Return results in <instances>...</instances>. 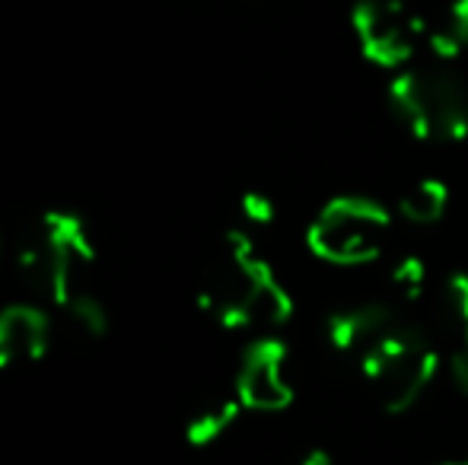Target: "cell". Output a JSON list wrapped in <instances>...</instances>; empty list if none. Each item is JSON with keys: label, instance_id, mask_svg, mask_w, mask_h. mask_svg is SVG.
<instances>
[{"label": "cell", "instance_id": "6da1fadb", "mask_svg": "<svg viewBox=\"0 0 468 465\" xmlns=\"http://www.w3.org/2000/svg\"><path fill=\"white\" fill-rule=\"evenodd\" d=\"M197 306L223 329H274L293 316V297L242 230H227L210 252L197 284Z\"/></svg>", "mask_w": 468, "mask_h": 465}, {"label": "cell", "instance_id": "7a4b0ae2", "mask_svg": "<svg viewBox=\"0 0 468 465\" xmlns=\"http://www.w3.org/2000/svg\"><path fill=\"white\" fill-rule=\"evenodd\" d=\"M96 265V242L87 220L77 211H45L23 236L16 252V268L23 278L48 300L64 310L80 291H87V274Z\"/></svg>", "mask_w": 468, "mask_h": 465}, {"label": "cell", "instance_id": "3957f363", "mask_svg": "<svg viewBox=\"0 0 468 465\" xmlns=\"http://www.w3.org/2000/svg\"><path fill=\"white\" fill-rule=\"evenodd\" d=\"M388 106L418 141L459 143L468 137V90L446 70H405L388 83Z\"/></svg>", "mask_w": 468, "mask_h": 465}, {"label": "cell", "instance_id": "277c9868", "mask_svg": "<svg viewBox=\"0 0 468 465\" xmlns=\"http://www.w3.org/2000/svg\"><path fill=\"white\" fill-rule=\"evenodd\" d=\"M376 402L388 415H405L440 370V351L418 325L401 322L392 335L360 360Z\"/></svg>", "mask_w": 468, "mask_h": 465}, {"label": "cell", "instance_id": "5b68a950", "mask_svg": "<svg viewBox=\"0 0 468 465\" xmlns=\"http://www.w3.org/2000/svg\"><path fill=\"white\" fill-rule=\"evenodd\" d=\"M392 233V214L373 198L341 195L328 201L309 224L306 242L332 265H364L382 255Z\"/></svg>", "mask_w": 468, "mask_h": 465}, {"label": "cell", "instance_id": "8992f818", "mask_svg": "<svg viewBox=\"0 0 468 465\" xmlns=\"http://www.w3.org/2000/svg\"><path fill=\"white\" fill-rule=\"evenodd\" d=\"M351 23L364 58L379 68L411 61L418 38L424 36V19L414 16L401 0H357Z\"/></svg>", "mask_w": 468, "mask_h": 465}, {"label": "cell", "instance_id": "52a82bcc", "mask_svg": "<svg viewBox=\"0 0 468 465\" xmlns=\"http://www.w3.org/2000/svg\"><path fill=\"white\" fill-rule=\"evenodd\" d=\"M287 344L281 338H259L242 354L236 373V396L249 411H283L293 405V386L287 379Z\"/></svg>", "mask_w": 468, "mask_h": 465}, {"label": "cell", "instance_id": "ba28073f", "mask_svg": "<svg viewBox=\"0 0 468 465\" xmlns=\"http://www.w3.org/2000/svg\"><path fill=\"white\" fill-rule=\"evenodd\" d=\"M51 316L38 303H10L0 310V370L36 364L48 354Z\"/></svg>", "mask_w": 468, "mask_h": 465}, {"label": "cell", "instance_id": "9c48e42d", "mask_svg": "<svg viewBox=\"0 0 468 465\" xmlns=\"http://www.w3.org/2000/svg\"><path fill=\"white\" fill-rule=\"evenodd\" d=\"M401 319L395 316L392 306L386 303H364V306H347L341 312L328 316V342L338 354L354 360H364L376 344H382Z\"/></svg>", "mask_w": 468, "mask_h": 465}, {"label": "cell", "instance_id": "30bf717a", "mask_svg": "<svg viewBox=\"0 0 468 465\" xmlns=\"http://www.w3.org/2000/svg\"><path fill=\"white\" fill-rule=\"evenodd\" d=\"M242 415V402L233 392H217V396H207L186 421V440L191 447H210L217 443Z\"/></svg>", "mask_w": 468, "mask_h": 465}, {"label": "cell", "instance_id": "8fae6325", "mask_svg": "<svg viewBox=\"0 0 468 465\" xmlns=\"http://www.w3.org/2000/svg\"><path fill=\"white\" fill-rule=\"evenodd\" d=\"M424 38L443 61L463 55L468 48V0H450L431 19H424Z\"/></svg>", "mask_w": 468, "mask_h": 465}, {"label": "cell", "instance_id": "7c38bea8", "mask_svg": "<svg viewBox=\"0 0 468 465\" xmlns=\"http://www.w3.org/2000/svg\"><path fill=\"white\" fill-rule=\"evenodd\" d=\"M443 325L452 357L468 360V274H450L443 287Z\"/></svg>", "mask_w": 468, "mask_h": 465}, {"label": "cell", "instance_id": "4fadbf2b", "mask_svg": "<svg viewBox=\"0 0 468 465\" xmlns=\"http://www.w3.org/2000/svg\"><path fill=\"white\" fill-rule=\"evenodd\" d=\"M446 205H450V188L440 179H420L418 185H411L405 195H401L399 207L411 224H437L446 214Z\"/></svg>", "mask_w": 468, "mask_h": 465}, {"label": "cell", "instance_id": "5bb4252c", "mask_svg": "<svg viewBox=\"0 0 468 465\" xmlns=\"http://www.w3.org/2000/svg\"><path fill=\"white\" fill-rule=\"evenodd\" d=\"M64 316L90 338H102L105 332H109V306H105V300L99 297L93 287L77 293V297L64 306Z\"/></svg>", "mask_w": 468, "mask_h": 465}, {"label": "cell", "instance_id": "9a60e30c", "mask_svg": "<svg viewBox=\"0 0 468 465\" xmlns=\"http://www.w3.org/2000/svg\"><path fill=\"white\" fill-rule=\"evenodd\" d=\"M427 287V265L418 255H405L392 265V291L399 293L405 303L418 300Z\"/></svg>", "mask_w": 468, "mask_h": 465}, {"label": "cell", "instance_id": "2e32d148", "mask_svg": "<svg viewBox=\"0 0 468 465\" xmlns=\"http://www.w3.org/2000/svg\"><path fill=\"white\" fill-rule=\"evenodd\" d=\"M274 214H278V207H274V201L268 198L265 192H246L242 195V217H246L249 224L271 227Z\"/></svg>", "mask_w": 468, "mask_h": 465}, {"label": "cell", "instance_id": "e0dca14e", "mask_svg": "<svg viewBox=\"0 0 468 465\" xmlns=\"http://www.w3.org/2000/svg\"><path fill=\"white\" fill-rule=\"evenodd\" d=\"M452 376H456V386L468 396V360H456L452 357Z\"/></svg>", "mask_w": 468, "mask_h": 465}, {"label": "cell", "instance_id": "ac0fdd59", "mask_svg": "<svg viewBox=\"0 0 468 465\" xmlns=\"http://www.w3.org/2000/svg\"><path fill=\"white\" fill-rule=\"evenodd\" d=\"M293 465H332V460H328L325 449H313V453H306L303 460H296Z\"/></svg>", "mask_w": 468, "mask_h": 465}, {"label": "cell", "instance_id": "d6986e66", "mask_svg": "<svg viewBox=\"0 0 468 465\" xmlns=\"http://www.w3.org/2000/svg\"><path fill=\"white\" fill-rule=\"evenodd\" d=\"M446 465H468V460H463V462H446Z\"/></svg>", "mask_w": 468, "mask_h": 465}]
</instances>
